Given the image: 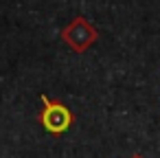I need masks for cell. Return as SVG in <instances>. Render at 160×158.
I'll use <instances>...</instances> for the list:
<instances>
[{"label":"cell","instance_id":"obj_1","mask_svg":"<svg viewBox=\"0 0 160 158\" xmlns=\"http://www.w3.org/2000/svg\"><path fill=\"white\" fill-rule=\"evenodd\" d=\"M42 103H44V108L38 114V121L42 123V127L53 136L66 134L75 123V114L70 112V108L66 103H62L59 99H51L46 94H42Z\"/></svg>","mask_w":160,"mask_h":158},{"label":"cell","instance_id":"obj_3","mask_svg":"<svg viewBox=\"0 0 160 158\" xmlns=\"http://www.w3.org/2000/svg\"><path fill=\"white\" fill-rule=\"evenodd\" d=\"M132 158H142V156H140V154H134V156H132Z\"/></svg>","mask_w":160,"mask_h":158},{"label":"cell","instance_id":"obj_2","mask_svg":"<svg viewBox=\"0 0 160 158\" xmlns=\"http://www.w3.org/2000/svg\"><path fill=\"white\" fill-rule=\"evenodd\" d=\"M99 38V31L88 22V18L77 16L70 24H66L62 29V40L75 51V53H83L88 51Z\"/></svg>","mask_w":160,"mask_h":158}]
</instances>
